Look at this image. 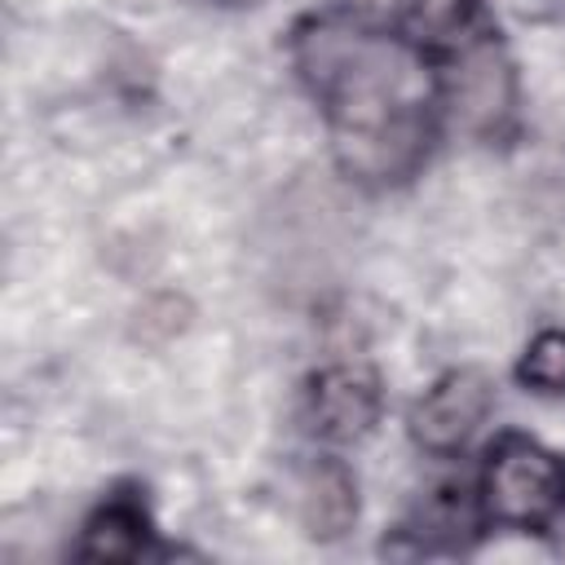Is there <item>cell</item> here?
<instances>
[{
    "instance_id": "1",
    "label": "cell",
    "mask_w": 565,
    "mask_h": 565,
    "mask_svg": "<svg viewBox=\"0 0 565 565\" xmlns=\"http://www.w3.org/2000/svg\"><path fill=\"white\" fill-rule=\"evenodd\" d=\"M291 66L318 102L335 168L366 190L415 181L441 137V62L411 35L327 9L291 26Z\"/></svg>"
},
{
    "instance_id": "2",
    "label": "cell",
    "mask_w": 565,
    "mask_h": 565,
    "mask_svg": "<svg viewBox=\"0 0 565 565\" xmlns=\"http://www.w3.org/2000/svg\"><path fill=\"white\" fill-rule=\"evenodd\" d=\"M486 530L547 534L565 516V459L525 433H499L477 477Z\"/></svg>"
},
{
    "instance_id": "3",
    "label": "cell",
    "mask_w": 565,
    "mask_h": 565,
    "mask_svg": "<svg viewBox=\"0 0 565 565\" xmlns=\"http://www.w3.org/2000/svg\"><path fill=\"white\" fill-rule=\"evenodd\" d=\"M437 62L450 124L481 141H494L516 124V66L499 40V26H486Z\"/></svg>"
},
{
    "instance_id": "4",
    "label": "cell",
    "mask_w": 565,
    "mask_h": 565,
    "mask_svg": "<svg viewBox=\"0 0 565 565\" xmlns=\"http://www.w3.org/2000/svg\"><path fill=\"white\" fill-rule=\"evenodd\" d=\"M494 411V384L486 371L477 366H455L446 371L433 388H424V397L411 406V441L437 459L459 455L477 428L490 419Z\"/></svg>"
},
{
    "instance_id": "5",
    "label": "cell",
    "mask_w": 565,
    "mask_h": 565,
    "mask_svg": "<svg viewBox=\"0 0 565 565\" xmlns=\"http://www.w3.org/2000/svg\"><path fill=\"white\" fill-rule=\"evenodd\" d=\"M384 411L380 375L362 362H331L322 366L305 388V419L309 433L327 446L362 441Z\"/></svg>"
},
{
    "instance_id": "6",
    "label": "cell",
    "mask_w": 565,
    "mask_h": 565,
    "mask_svg": "<svg viewBox=\"0 0 565 565\" xmlns=\"http://www.w3.org/2000/svg\"><path fill=\"white\" fill-rule=\"evenodd\" d=\"M486 530L477 490L468 486H437L406 525H397V539H384V556H433V552H468L477 534Z\"/></svg>"
},
{
    "instance_id": "7",
    "label": "cell",
    "mask_w": 565,
    "mask_h": 565,
    "mask_svg": "<svg viewBox=\"0 0 565 565\" xmlns=\"http://www.w3.org/2000/svg\"><path fill=\"white\" fill-rule=\"evenodd\" d=\"M154 556V521L137 486L110 490L79 525L75 561H146Z\"/></svg>"
},
{
    "instance_id": "8",
    "label": "cell",
    "mask_w": 565,
    "mask_h": 565,
    "mask_svg": "<svg viewBox=\"0 0 565 565\" xmlns=\"http://www.w3.org/2000/svg\"><path fill=\"white\" fill-rule=\"evenodd\" d=\"M358 521V481L344 459L318 455L300 477V525L318 543H335Z\"/></svg>"
},
{
    "instance_id": "9",
    "label": "cell",
    "mask_w": 565,
    "mask_h": 565,
    "mask_svg": "<svg viewBox=\"0 0 565 565\" xmlns=\"http://www.w3.org/2000/svg\"><path fill=\"white\" fill-rule=\"evenodd\" d=\"M516 380H521L525 388H534V393L561 397V393H565V331H556V327L539 331V335L525 344L521 362H516Z\"/></svg>"
},
{
    "instance_id": "10",
    "label": "cell",
    "mask_w": 565,
    "mask_h": 565,
    "mask_svg": "<svg viewBox=\"0 0 565 565\" xmlns=\"http://www.w3.org/2000/svg\"><path fill=\"white\" fill-rule=\"evenodd\" d=\"M221 4H260V0H221Z\"/></svg>"
}]
</instances>
